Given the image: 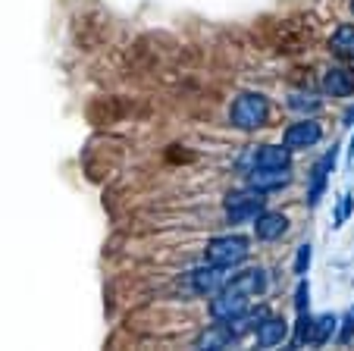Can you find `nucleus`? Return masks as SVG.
<instances>
[{"mask_svg":"<svg viewBox=\"0 0 354 351\" xmlns=\"http://www.w3.org/2000/svg\"><path fill=\"white\" fill-rule=\"evenodd\" d=\"M270 116V100L263 98L261 91H245L232 100V110H229V120H232L235 129L241 132H254L267 123Z\"/></svg>","mask_w":354,"mask_h":351,"instance_id":"1","label":"nucleus"},{"mask_svg":"<svg viewBox=\"0 0 354 351\" xmlns=\"http://www.w3.org/2000/svg\"><path fill=\"white\" fill-rule=\"evenodd\" d=\"M267 204V192H257V188H239V192H229L223 207H226L229 223H248V219H257L263 213Z\"/></svg>","mask_w":354,"mask_h":351,"instance_id":"2","label":"nucleus"},{"mask_svg":"<svg viewBox=\"0 0 354 351\" xmlns=\"http://www.w3.org/2000/svg\"><path fill=\"white\" fill-rule=\"evenodd\" d=\"M251 254V242L245 235H216L207 242V264L216 267H239Z\"/></svg>","mask_w":354,"mask_h":351,"instance_id":"3","label":"nucleus"},{"mask_svg":"<svg viewBox=\"0 0 354 351\" xmlns=\"http://www.w3.org/2000/svg\"><path fill=\"white\" fill-rule=\"evenodd\" d=\"M248 305H251L248 295H241V291L223 285L220 291H214V298H210V317L220 320V323H229V320L241 317V314L248 311Z\"/></svg>","mask_w":354,"mask_h":351,"instance_id":"4","label":"nucleus"},{"mask_svg":"<svg viewBox=\"0 0 354 351\" xmlns=\"http://www.w3.org/2000/svg\"><path fill=\"white\" fill-rule=\"evenodd\" d=\"M320 138H323V126L317 120H310V116H301L298 123H292V126L282 132V145L292 147V151H301V147H314Z\"/></svg>","mask_w":354,"mask_h":351,"instance_id":"5","label":"nucleus"},{"mask_svg":"<svg viewBox=\"0 0 354 351\" xmlns=\"http://www.w3.org/2000/svg\"><path fill=\"white\" fill-rule=\"evenodd\" d=\"M248 186L257 188V192H279L292 182V166H282V170H273V166H254V170H248Z\"/></svg>","mask_w":354,"mask_h":351,"instance_id":"6","label":"nucleus"},{"mask_svg":"<svg viewBox=\"0 0 354 351\" xmlns=\"http://www.w3.org/2000/svg\"><path fill=\"white\" fill-rule=\"evenodd\" d=\"M335 157H339V147H329V154H323V157L314 163V170H310V188H308V204L310 207L320 204L323 192H326L329 172L335 170Z\"/></svg>","mask_w":354,"mask_h":351,"instance_id":"7","label":"nucleus"},{"mask_svg":"<svg viewBox=\"0 0 354 351\" xmlns=\"http://www.w3.org/2000/svg\"><path fill=\"white\" fill-rule=\"evenodd\" d=\"M229 282V267H216V264H204L198 270H192V289L201 295H214L223 285Z\"/></svg>","mask_w":354,"mask_h":351,"instance_id":"8","label":"nucleus"},{"mask_svg":"<svg viewBox=\"0 0 354 351\" xmlns=\"http://www.w3.org/2000/svg\"><path fill=\"white\" fill-rule=\"evenodd\" d=\"M226 289H235L248 298H254V295H263L267 291V270L263 267H248L241 273H232L226 282Z\"/></svg>","mask_w":354,"mask_h":351,"instance_id":"9","label":"nucleus"},{"mask_svg":"<svg viewBox=\"0 0 354 351\" xmlns=\"http://www.w3.org/2000/svg\"><path fill=\"white\" fill-rule=\"evenodd\" d=\"M323 91L329 98H351L354 94V69L348 66H329L323 73Z\"/></svg>","mask_w":354,"mask_h":351,"instance_id":"10","label":"nucleus"},{"mask_svg":"<svg viewBox=\"0 0 354 351\" xmlns=\"http://www.w3.org/2000/svg\"><path fill=\"white\" fill-rule=\"evenodd\" d=\"M288 232V217L286 213H267L263 210L261 217L254 219V235L261 242H276V239H282Z\"/></svg>","mask_w":354,"mask_h":351,"instance_id":"11","label":"nucleus"},{"mask_svg":"<svg viewBox=\"0 0 354 351\" xmlns=\"http://www.w3.org/2000/svg\"><path fill=\"white\" fill-rule=\"evenodd\" d=\"M232 342H235V332L229 330V323H220V320H216L210 330H204L198 339H194V348H201V351H220V348H229Z\"/></svg>","mask_w":354,"mask_h":351,"instance_id":"12","label":"nucleus"},{"mask_svg":"<svg viewBox=\"0 0 354 351\" xmlns=\"http://www.w3.org/2000/svg\"><path fill=\"white\" fill-rule=\"evenodd\" d=\"M286 332H288L286 320L276 317V314H270V317L254 330V339H257V345H261V348H276V345L286 342Z\"/></svg>","mask_w":354,"mask_h":351,"instance_id":"13","label":"nucleus"},{"mask_svg":"<svg viewBox=\"0 0 354 351\" xmlns=\"http://www.w3.org/2000/svg\"><path fill=\"white\" fill-rule=\"evenodd\" d=\"M254 166H273V170H282V166H292V147L286 145H261L254 151ZM251 166V170H254Z\"/></svg>","mask_w":354,"mask_h":351,"instance_id":"14","label":"nucleus"},{"mask_svg":"<svg viewBox=\"0 0 354 351\" xmlns=\"http://www.w3.org/2000/svg\"><path fill=\"white\" fill-rule=\"evenodd\" d=\"M329 51L335 60H354V22H345L333 32L329 38Z\"/></svg>","mask_w":354,"mask_h":351,"instance_id":"15","label":"nucleus"},{"mask_svg":"<svg viewBox=\"0 0 354 351\" xmlns=\"http://www.w3.org/2000/svg\"><path fill=\"white\" fill-rule=\"evenodd\" d=\"M335 314H320V317H314V330H310V345H323L333 339L335 332Z\"/></svg>","mask_w":354,"mask_h":351,"instance_id":"16","label":"nucleus"},{"mask_svg":"<svg viewBox=\"0 0 354 351\" xmlns=\"http://www.w3.org/2000/svg\"><path fill=\"white\" fill-rule=\"evenodd\" d=\"M310 330H314V317H310L308 311H298V323H295L292 348H304V345H310Z\"/></svg>","mask_w":354,"mask_h":351,"instance_id":"17","label":"nucleus"},{"mask_svg":"<svg viewBox=\"0 0 354 351\" xmlns=\"http://www.w3.org/2000/svg\"><path fill=\"white\" fill-rule=\"evenodd\" d=\"M288 107H292L295 113H317L323 107V100L320 98H314V94H301V91H295V94H288Z\"/></svg>","mask_w":354,"mask_h":351,"instance_id":"18","label":"nucleus"},{"mask_svg":"<svg viewBox=\"0 0 354 351\" xmlns=\"http://www.w3.org/2000/svg\"><path fill=\"white\" fill-rule=\"evenodd\" d=\"M351 210H354V195L351 192H342V198H339V207H335V229L339 226H345V219L351 217Z\"/></svg>","mask_w":354,"mask_h":351,"instance_id":"19","label":"nucleus"},{"mask_svg":"<svg viewBox=\"0 0 354 351\" xmlns=\"http://www.w3.org/2000/svg\"><path fill=\"white\" fill-rule=\"evenodd\" d=\"M354 339V307L345 314V320H342V330H339V336H335V342L339 345H348Z\"/></svg>","mask_w":354,"mask_h":351,"instance_id":"20","label":"nucleus"},{"mask_svg":"<svg viewBox=\"0 0 354 351\" xmlns=\"http://www.w3.org/2000/svg\"><path fill=\"white\" fill-rule=\"evenodd\" d=\"M308 267H310V245H301L298 248V258H295V273H298V276H304V273H308Z\"/></svg>","mask_w":354,"mask_h":351,"instance_id":"21","label":"nucleus"},{"mask_svg":"<svg viewBox=\"0 0 354 351\" xmlns=\"http://www.w3.org/2000/svg\"><path fill=\"white\" fill-rule=\"evenodd\" d=\"M308 295H310V285H308V279L301 276L298 291H295V307H298V311H308Z\"/></svg>","mask_w":354,"mask_h":351,"instance_id":"22","label":"nucleus"},{"mask_svg":"<svg viewBox=\"0 0 354 351\" xmlns=\"http://www.w3.org/2000/svg\"><path fill=\"white\" fill-rule=\"evenodd\" d=\"M342 126H354V107L345 113V123H342Z\"/></svg>","mask_w":354,"mask_h":351,"instance_id":"23","label":"nucleus"},{"mask_svg":"<svg viewBox=\"0 0 354 351\" xmlns=\"http://www.w3.org/2000/svg\"><path fill=\"white\" fill-rule=\"evenodd\" d=\"M348 157H351V163H354V138H351V145H348Z\"/></svg>","mask_w":354,"mask_h":351,"instance_id":"24","label":"nucleus"},{"mask_svg":"<svg viewBox=\"0 0 354 351\" xmlns=\"http://www.w3.org/2000/svg\"><path fill=\"white\" fill-rule=\"evenodd\" d=\"M351 13H354V0H351Z\"/></svg>","mask_w":354,"mask_h":351,"instance_id":"25","label":"nucleus"}]
</instances>
